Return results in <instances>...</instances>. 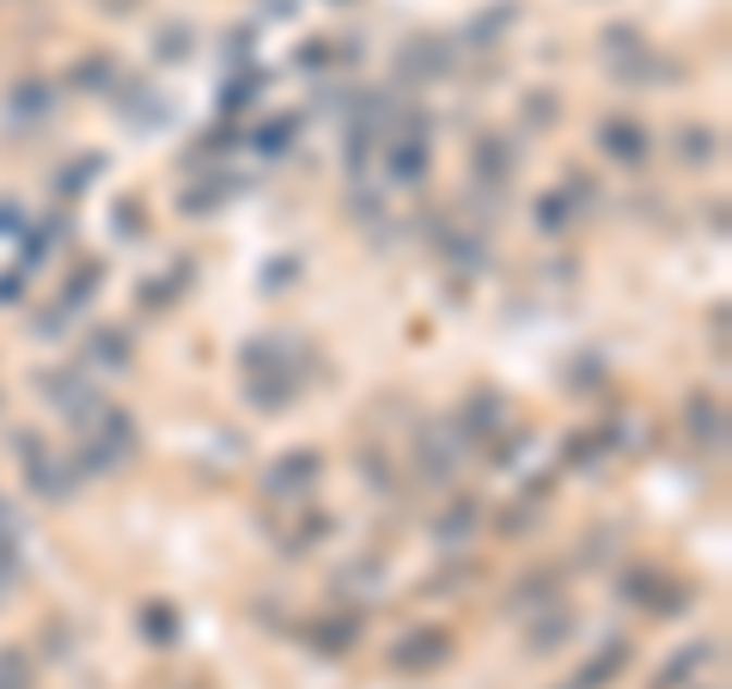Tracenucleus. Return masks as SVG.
I'll use <instances>...</instances> for the list:
<instances>
[{"label":"nucleus","mask_w":732,"mask_h":689,"mask_svg":"<svg viewBox=\"0 0 732 689\" xmlns=\"http://www.w3.org/2000/svg\"><path fill=\"white\" fill-rule=\"evenodd\" d=\"M605 153H617L623 165H641V159H647V135L629 128V123H605Z\"/></svg>","instance_id":"nucleus-1"},{"label":"nucleus","mask_w":732,"mask_h":689,"mask_svg":"<svg viewBox=\"0 0 732 689\" xmlns=\"http://www.w3.org/2000/svg\"><path fill=\"white\" fill-rule=\"evenodd\" d=\"M147 641H177V616H165V611H147Z\"/></svg>","instance_id":"nucleus-2"}]
</instances>
